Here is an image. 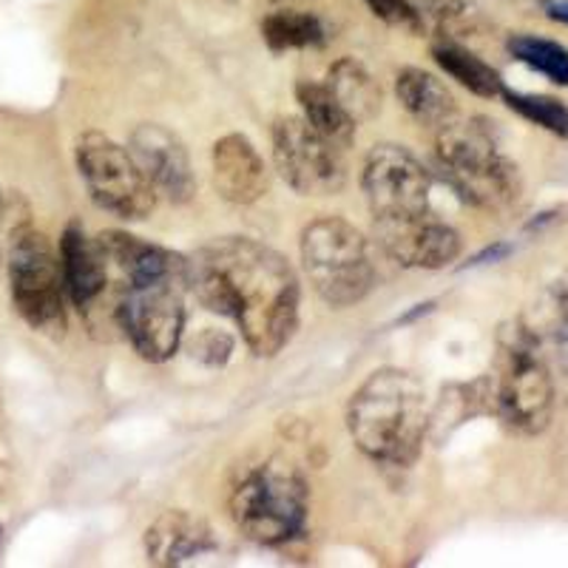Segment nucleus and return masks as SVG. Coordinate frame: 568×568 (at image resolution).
<instances>
[{"mask_svg":"<svg viewBox=\"0 0 568 568\" xmlns=\"http://www.w3.org/2000/svg\"><path fill=\"white\" fill-rule=\"evenodd\" d=\"M187 287L207 311L233 318L256 355H276L298 327L296 271L262 242H207L187 258Z\"/></svg>","mask_w":568,"mask_h":568,"instance_id":"1","label":"nucleus"},{"mask_svg":"<svg viewBox=\"0 0 568 568\" xmlns=\"http://www.w3.org/2000/svg\"><path fill=\"white\" fill-rule=\"evenodd\" d=\"M426 393L424 384L404 369H378L355 389L347 426L355 446L373 460L407 466L424 444Z\"/></svg>","mask_w":568,"mask_h":568,"instance_id":"2","label":"nucleus"},{"mask_svg":"<svg viewBox=\"0 0 568 568\" xmlns=\"http://www.w3.org/2000/svg\"><path fill=\"white\" fill-rule=\"evenodd\" d=\"M438 169L460 200L500 211L520 194L517 169L500 154L484 120H449L435 131Z\"/></svg>","mask_w":568,"mask_h":568,"instance_id":"3","label":"nucleus"},{"mask_svg":"<svg viewBox=\"0 0 568 568\" xmlns=\"http://www.w3.org/2000/svg\"><path fill=\"white\" fill-rule=\"evenodd\" d=\"M307 484L284 458H267L236 480L231 491L233 524L262 546H282L302 535L307 524Z\"/></svg>","mask_w":568,"mask_h":568,"instance_id":"4","label":"nucleus"},{"mask_svg":"<svg viewBox=\"0 0 568 568\" xmlns=\"http://www.w3.org/2000/svg\"><path fill=\"white\" fill-rule=\"evenodd\" d=\"M491 400L500 418L520 433L537 435L549 426L555 409V382L529 324L517 322L497 336Z\"/></svg>","mask_w":568,"mask_h":568,"instance_id":"5","label":"nucleus"},{"mask_svg":"<svg viewBox=\"0 0 568 568\" xmlns=\"http://www.w3.org/2000/svg\"><path fill=\"white\" fill-rule=\"evenodd\" d=\"M302 262L313 291L329 307H349L373 291L375 265L367 240L338 216H324L304 227Z\"/></svg>","mask_w":568,"mask_h":568,"instance_id":"6","label":"nucleus"},{"mask_svg":"<svg viewBox=\"0 0 568 568\" xmlns=\"http://www.w3.org/2000/svg\"><path fill=\"white\" fill-rule=\"evenodd\" d=\"M187 276L120 278L114 322L145 362H169L185 327Z\"/></svg>","mask_w":568,"mask_h":568,"instance_id":"7","label":"nucleus"},{"mask_svg":"<svg viewBox=\"0 0 568 568\" xmlns=\"http://www.w3.org/2000/svg\"><path fill=\"white\" fill-rule=\"evenodd\" d=\"M12 302L23 322L45 336H63V267L52 242L34 227H18L9 251Z\"/></svg>","mask_w":568,"mask_h":568,"instance_id":"8","label":"nucleus"},{"mask_svg":"<svg viewBox=\"0 0 568 568\" xmlns=\"http://www.w3.org/2000/svg\"><path fill=\"white\" fill-rule=\"evenodd\" d=\"M78 169L91 200L120 220H145L156 207V191L134 154L111 136L89 131L78 140Z\"/></svg>","mask_w":568,"mask_h":568,"instance_id":"9","label":"nucleus"},{"mask_svg":"<svg viewBox=\"0 0 568 568\" xmlns=\"http://www.w3.org/2000/svg\"><path fill=\"white\" fill-rule=\"evenodd\" d=\"M273 160L282 180L302 196L338 194L347 182L344 149L318 134L304 116H282L273 125Z\"/></svg>","mask_w":568,"mask_h":568,"instance_id":"10","label":"nucleus"},{"mask_svg":"<svg viewBox=\"0 0 568 568\" xmlns=\"http://www.w3.org/2000/svg\"><path fill=\"white\" fill-rule=\"evenodd\" d=\"M362 185L375 225L415 220L429 213L433 176L404 145H375L364 162Z\"/></svg>","mask_w":568,"mask_h":568,"instance_id":"11","label":"nucleus"},{"mask_svg":"<svg viewBox=\"0 0 568 568\" xmlns=\"http://www.w3.org/2000/svg\"><path fill=\"white\" fill-rule=\"evenodd\" d=\"M378 245L398 265L418 267V271H440L455 262L460 253V236L453 225L435 220L433 213L404 222H384L375 225Z\"/></svg>","mask_w":568,"mask_h":568,"instance_id":"12","label":"nucleus"},{"mask_svg":"<svg viewBox=\"0 0 568 568\" xmlns=\"http://www.w3.org/2000/svg\"><path fill=\"white\" fill-rule=\"evenodd\" d=\"M131 154L142 174L149 176L156 194L171 202H187L196 194V180L191 171V160L176 134L165 125L142 123L131 134Z\"/></svg>","mask_w":568,"mask_h":568,"instance_id":"13","label":"nucleus"},{"mask_svg":"<svg viewBox=\"0 0 568 568\" xmlns=\"http://www.w3.org/2000/svg\"><path fill=\"white\" fill-rule=\"evenodd\" d=\"M60 267L69 298L80 313H94L109 293L111 267L98 240H91L83 225L71 222L60 240Z\"/></svg>","mask_w":568,"mask_h":568,"instance_id":"14","label":"nucleus"},{"mask_svg":"<svg viewBox=\"0 0 568 568\" xmlns=\"http://www.w3.org/2000/svg\"><path fill=\"white\" fill-rule=\"evenodd\" d=\"M271 185L265 160L242 134H227L213 145V187L233 205H253Z\"/></svg>","mask_w":568,"mask_h":568,"instance_id":"15","label":"nucleus"},{"mask_svg":"<svg viewBox=\"0 0 568 568\" xmlns=\"http://www.w3.org/2000/svg\"><path fill=\"white\" fill-rule=\"evenodd\" d=\"M145 549L156 566H182L216 549V537L202 517L191 511H165L145 535Z\"/></svg>","mask_w":568,"mask_h":568,"instance_id":"16","label":"nucleus"},{"mask_svg":"<svg viewBox=\"0 0 568 568\" xmlns=\"http://www.w3.org/2000/svg\"><path fill=\"white\" fill-rule=\"evenodd\" d=\"M395 94L415 123L426 125V129L438 131L440 125L458 116L453 91L424 69H413V65L400 69L398 78H395Z\"/></svg>","mask_w":568,"mask_h":568,"instance_id":"17","label":"nucleus"},{"mask_svg":"<svg viewBox=\"0 0 568 568\" xmlns=\"http://www.w3.org/2000/svg\"><path fill=\"white\" fill-rule=\"evenodd\" d=\"M327 89L338 100L344 111L358 123L373 120L382 111V85L367 71V65L355 58L338 60L327 74Z\"/></svg>","mask_w":568,"mask_h":568,"instance_id":"18","label":"nucleus"},{"mask_svg":"<svg viewBox=\"0 0 568 568\" xmlns=\"http://www.w3.org/2000/svg\"><path fill=\"white\" fill-rule=\"evenodd\" d=\"M298 105H302V116L322 136H327L329 142H336L338 149L347 151L349 142L355 136V120L347 111L338 105V100L333 98V91L327 89V83H311L304 80L296 89Z\"/></svg>","mask_w":568,"mask_h":568,"instance_id":"19","label":"nucleus"},{"mask_svg":"<svg viewBox=\"0 0 568 568\" xmlns=\"http://www.w3.org/2000/svg\"><path fill=\"white\" fill-rule=\"evenodd\" d=\"M433 58L449 78L458 80L471 94H478V98H500L504 94L506 85L500 80V74H497V69H491L486 60H480L478 54H471L469 49H464L455 40L444 38L438 43H433Z\"/></svg>","mask_w":568,"mask_h":568,"instance_id":"20","label":"nucleus"},{"mask_svg":"<svg viewBox=\"0 0 568 568\" xmlns=\"http://www.w3.org/2000/svg\"><path fill=\"white\" fill-rule=\"evenodd\" d=\"M262 38L273 52H291V49H316L327 43L324 20L311 12H273L262 20Z\"/></svg>","mask_w":568,"mask_h":568,"instance_id":"21","label":"nucleus"},{"mask_svg":"<svg viewBox=\"0 0 568 568\" xmlns=\"http://www.w3.org/2000/svg\"><path fill=\"white\" fill-rule=\"evenodd\" d=\"M535 329L540 347L551 349L557 367L568 375V267L549 284L542 298V322Z\"/></svg>","mask_w":568,"mask_h":568,"instance_id":"22","label":"nucleus"},{"mask_svg":"<svg viewBox=\"0 0 568 568\" xmlns=\"http://www.w3.org/2000/svg\"><path fill=\"white\" fill-rule=\"evenodd\" d=\"M511 58L535 69L537 74L549 78L551 83L568 85V49L555 40L537 38V34H511L509 38Z\"/></svg>","mask_w":568,"mask_h":568,"instance_id":"23","label":"nucleus"},{"mask_svg":"<svg viewBox=\"0 0 568 568\" xmlns=\"http://www.w3.org/2000/svg\"><path fill=\"white\" fill-rule=\"evenodd\" d=\"M500 98L506 100L511 111L531 120L540 129L551 131L557 136H568V105L560 103L557 98H546V94H520V91L504 89Z\"/></svg>","mask_w":568,"mask_h":568,"instance_id":"24","label":"nucleus"},{"mask_svg":"<svg viewBox=\"0 0 568 568\" xmlns=\"http://www.w3.org/2000/svg\"><path fill=\"white\" fill-rule=\"evenodd\" d=\"M369 12L387 27L404 29V32H424V14L415 7L413 0H367Z\"/></svg>","mask_w":568,"mask_h":568,"instance_id":"25","label":"nucleus"},{"mask_svg":"<svg viewBox=\"0 0 568 568\" xmlns=\"http://www.w3.org/2000/svg\"><path fill=\"white\" fill-rule=\"evenodd\" d=\"M231 349H233L231 338H227L225 333H216V329H211V333H202L194 344V353L207 364H225L227 355H231Z\"/></svg>","mask_w":568,"mask_h":568,"instance_id":"26","label":"nucleus"},{"mask_svg":"<svg viewBox=\"0 0 568 568\" xmlns=\"http://www.w3.org/2000/svg\"><path fill=\"white\" fill-rule=\"evenodd\" d=\"M542 9H546V14H549L551 20H557V23H568V0H546Z\"/></svg>","mask_w":568,"mask_h":568,"instance_id":"27","label":"nucleus"},{"mask_svg":"<svg viewBox=\"0 0 568 568\" xmlns=\"http://www.w3.org/2000/svg\"><path fill=\"white\" fill-rule=\"evenodd\" d=\"M506 253H509V247H506V245H495V247H489V251L480 253V256L471 258V265H484V262H489V258H491V262H495V258H504Z\"/></svg>","mask_w":568,"mask_h":568,"instance_id":"28","label":"nucleus"},{"mask_svg":"<svg viewBox=\"0 0 568 568\" xmlns=\"http://www.w3.org/2000/svg\"><path fill=\"white\" fill-rule=\"evenodd\" d=\"M7 200H3V194H0V231H3V225H7Z\"/></svg>","mask_w":568,"mask_h":568,"instance_id":"29","label":"nucleus"}]
</instances>
